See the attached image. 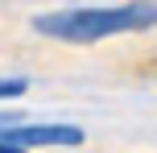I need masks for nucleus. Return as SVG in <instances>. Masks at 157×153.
<instances>
[{"label": "nucleus", "instance_id": "1", "mask_svg": "<svg viewBox=\"0 0 157 153\" xmlns=\"http://www.w3.org/2000/svg\"><path fill=\"white\" fill-rule=\"evenodd\" d=\"M157 25V0H120V4H83V8H54L37 13L33 29L50 41L66 46H95L108 37L141 33Z\"/></svg>", "mask_w": 157, "mask_h": 153}, {"label": "nucleus", "instance_id": "2", "mask_svg": "<svg viewBox=\"0 0 157 153\" xmlns=\"http://www.w3.org/2000/svg\"><path fill=\"white\" fill-rule=\"evenodd\" d=\"M0 137L21 145V149H75L87 141V132L78 124H29V120H21L17 128H4Z\"/></svg>", "mask_w": 157, "mask_h": 153}, {"label": "nucleus", "instance_id": "3", "mask_svg": "<svg viewBox=\"0 0 157 153\" xmlns=\"http://www.w3.org/2000/svg\"><path fill=\"white\" fill-rule=\"evenodd\" d=\"M29 91V79H0V99H21Z\"/></svg>", "mask_w": 157, "mask_h": 153}, {"label": "nucleus", "instance_id": "4", "mask_svg": "<svg viewBox=\"0 0 157 153\" xmlns=\"http://www.w3.org/2000/svg\"><path fill=\"white\" fill-rule=\"evenodd\" d=\"M21 120H25L21 112H8V108H0V132H4V128H17Z\"/></svg>", "mask_w": 157, "mask_h": 153}, {"label": "nucleus", "instance_id": "5", "mask_svg": "<svg viewBox=\"0 0 157 153\" xmlns=\"http://www.w3.org/2000/svg\"><path fill=\"white\" fill-rule=\"evenodd\" d=\"M0 153H29V149H21V145H13V141L0 137Z\"/></svg>", "mask_w": 157, "mask_h": 153}, {"label": "nucleus", "instance_id": "6", "mask_svg": "<svg viewBox=\"0 0 157 153\" xmlns=\"http://www.w3.org/2000/svg\"><path fill=\"white\" fill-rule=\"evenodd\" d=\"M46 153H58V149H46Z\"/></svg>", "mask_w": 157, "mask_h": 153}]
</instances>
